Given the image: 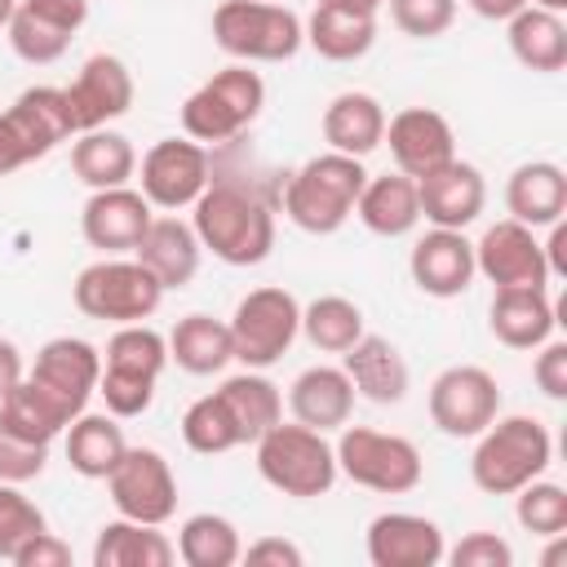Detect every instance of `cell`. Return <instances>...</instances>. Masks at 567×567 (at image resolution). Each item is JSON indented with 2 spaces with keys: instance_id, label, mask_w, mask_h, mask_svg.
<instances>
[{
  "instance_id": "obj_1",
  "label": "cell",
  "mask_w": 567,
  "mask_h": 567,
  "mask_svg": "<svg viewBox=\"0 0 567 567\" xmlns=\"http://www.w3.org/2000/svg\"><path fill=\"white\" fill-rule=\"evenodd\" d=\"M190 226L226 266H261L275 248V213L261 195H252L239 182H208L204 195L190 204Z\"/></svg>"
},
{
  "instance_id": "obj_2",
  "label": "cell",
  "mask_w": 567,
  "mask_h": 567,
  "mask_svg": "<svg viewBox=\"0 0 567 567\" xmlns=\"http://www.w3.org/2000/svg\"><path fill=\"white\" fill-rule=\"evenodd\" d=\"M554 461V439L536 416H496L483 434H474L470 478L487 496H514L523 483L540 478Z\"/></svg>"
},
{
  "instance_id": "obj_3",
  "label": "cell",
  "mask_w": 567,
  "mask_h": 567,
  "mask_svg": "<svg viewBox=\"0 0 567 567\" xmlns=\"http://www.w3.org/2000/svg\"><path fill=\"white\" fill-rule=\"evenodd\" d=\"M363 182H368L363 159L341 155V151L310 155V159L284 182V213H288V221H292L297 230H306V235H337V230L350 221Z\"/></svg>"
},
{
  "instance_id": "obj_4",
  "label": "cell",
  "mask_w": 567,
  "mask_h": 567,
  "mask_svg": "<svg viewBox=\"0 0 567 567\" xmlns=\"http://www.w3.org/2000/svg\"><path fill=\"white\" fill-rule=\"evenodd\" d=\"M252 447H257V474L292 501L328 496L337 483V452L323 430H310L301 421H275Z\"/></svg>"
},
{
  "instance_id": "obj_5",
  "label": "cell",
  "mask_w": 567,
  "mask_h": 567,
  "mask_svg": "<svg viewBox=\"0 0 567 567\" xmlns=\"http://www.w3.org/2000/svg\"><path fill=\"white\" fill-rule=\"evenodd\" d=\"M266 106V80L248 62H230L213 71L186 102H182V133L199 146L239 137Z\"/></svg>"
},
{
  "instance_id": "obj_6",
  "label": "cell",
  "mask_w": 567,
  "mask_h": 567,
  "mask_svg": "<svg viewBox=\"0 0 567 567\" xmlns=\"http://www.w3.org/2000/svg\"><path fill=\"white\" fill-rule=\"evenodd\" d=\"M71 301L80 315L102 323H142L159 310L164 288L133 252H124V257L89 261L71 284Z\"/></svg>"
},
{
  "instance_id": "obj_7",
  "label": "cell",
  "mask_w": 567,
  "mask_h": 567,
  "mask_svg": "<svg viewBox=\"0 0 567 567\" xmlns=\"http://www.w3.org/2000/svg\"><path fill=\"white\" fill-rule=\"evenodd\" d=\"M213 40L235 62H288L306 44L301 18L275 0H221L213 9Z\"/></svg>"
},
{
  "instance_id": "obj_8",
  "label": "cell",
  "mask_w": 567,
  "mask_h": 567,
  "mask_svg": "<svg viewBox=\"0 0 567 567\" xmlns=\"http://www.w3.org/2000/svg\"><path fill=\"white\" fill-rule=\"evenodd\" d=\"M332 452H337V474H346L354 487H368L381 496H403L425 474L421 447L412 439L385 434L372 425H341Z\"/></svg>"
},
{
  "instance_id": "obj_9",
  "label": "cell",
  "mask_w": 567,
  "mask_h": 567,
  "mask_svg": "<svg viewBox=\"0 0 567 567\" xmlns=\"http://www.w3.org/2000/svg\"><path fill=\"white\" fill-rule=\"evenodd\" d=\"M226 323H230V341H235V363L266 372L301 337V301L279 284H266V288L244 292Z\"/></svg>"
},
{
  "instance_id": "obj_10",
  "label": "cell",
  "mask_w": 567,
  "mask_h": 567,
  "mask_svg": "<svg viewBox=\"0 0 567 567\" xmlns=\"http://www.w3.org/2000/svg\"><path fill=\"white\" fill-rule=\"evenodd\" d=\"M430 421L447 439H474L501 416V385L478 363H452L430 381Z\"/></svg>"
},
{
  "instance_id": "obj_11",
  "label": "cell",
  "mask_w": 567,
  "mask_h": 567,
  "mask_svg": "<svg viewBox=\"0 0 567 567\" xmlns=\"http://www.w3.org/2000/svg\"><path fill=\"white\" fill-rule=\"evenodd\" d=\"M102 483H106L120 518L164 527L177 514V478H173V465L164 461V452H155V447H124L120 465Z\"/></svg>"
},
{
  "instance_id": "obj_12",
  "label": "cell",
  "mask_w": 567,
  "mask_h": 567,
  "mask_svg": "<svg viewBox=\"0 0 567 567\" xmlns=\"http://www.w3.org/2000/svg\"><path fill=\"white\" fill-rule=\"evenodd\" d=\"M208 182H213L208 177V151L190 137H159L137 159V190L146 195L151 208H164V213L190 208Z\"/></svg>"
},
{
  "instance_id": "obj_13",
  "label": "cell",
  "mask_w": 567,
  "mask_h": 567,
  "mask_svg": "<svg viewBox=\"0 0 567 567\" xmlns=\"http://www.w3.org/2000/svg\"><path fill=\"white\" fill-rule=\"evenodd\" d=\"M474 270L492 288H549V279H554L545 266V248H540L536 230L514 221V217H505L478 235Z\"/></svg>"
},
{
  "instance_id": "obj_14",
  "label": "cell",
  "mask_w": 567,
  "mask_h": 567,
  "mask_svg": "<svg viewBox=\"0 0 567 567\" xmlns=\"http://www.w3.org/2000/svg\"><path fill=\"white\" fill-rule=\"evenodd\" d=\"M62 93H66L75 133H89V128H106L111 120H120L133 106V93L137 89H133V71L124 66V58L93 53V58L80 62L75 80Z\"/></svg>"
},
{
  "instance_id": "obj_15",
  "label": "cell",
  "mask_w": 567,
  "mask_h": 567,
  "mask_svg": "<svg viewBox=\"0 0 567 567\" xmlns=\"http://www.w3.org/2000/svg\"><path fill=\"white\" fill-rule=\"evenodd\" d=\"M390 159L399 173L408 177H425L434 168H443L447 159H456V133L447 124V115H439L434 106H403L394 115H385V137Z\"/></svg>"
},
{
  "instance_id": "obj_16",
  "label": "cell",
  "mask_w": 567,
  "mask_h": 567,
  "mask_svg": "<svg viewBox=\"0 0 567 567\" xmlns=\"http://www.w3.org/2000/svg\"><path fill=\"white\" fill-rule=\"evenodd\" d=\"M27 377L80 416V412L89 408V399L97 394L102 350H97L93 341H84V337H49V341L35 350V363H31Z\"/></svg>"
},
{
  "instance_id": "obj_17",
  "label": "cell",
  "mask_w": 567,
  "mask_h": 567,
  "mask_svg": "<svg viewBox=\"0 0 567 567\" xmlns=\"http://www.w3.org/2000/svg\"><path fill=\"white\" fill-rule=\"evenodd\" d=\"M151 204L137 186H106L93 190L80 208V235L89 248H97L102 257H124L137 248L142 230L151 226Z\"/></svg>"
},
{
  "instance_id": "obj_18",
  "label": "cell",
  "mask_w": 567,
  "mask_h": 567,
  "mask_svg": "<svg viewBox=\"0 0 567 567\" xmlns=\"http://www.w3.org/2000/svg\"><path fill=\"white\" fill-rule=\"evenodd\" d=\"M363 549H368L372 567H439L447 540L434 518L408 514V509H385L368 523Z\"/></svg>"
},
{
  "instance_id": "obj_19",
  "label": "cell",
  "mask_w": 567,
  "mask_h": 567,
  "mask_svg": "<svg viewBox=\"0 0 567 567\" xmlns=\"http://www.w3.org/2000/svg\"><path fill=\"white\" fill-rule=\"evenodd\" d=\"M408 275L425 297H461L474 284V244L465 239V230H447V226H430L412 252H408Z\"/></svg>"
},
{
  "instance_id": "obj_20",
  "label": "cell",
  "mask_w": 567,
  "mask_h": 567,
  "mask_svg": "<svg viewBox=\"0 0 567 567\" xmlns=\"http://www.w3.org/2000/svg\"><path fill=\"white\" fill-rule=\"evenodd\" d=\"M416 199H421V217L430 226L465 230L478 221V213L487 204V182L470 159H447L443 168L416 177Z\"/></svg>"
},
{
  "instance_id": "obj_21",
  "label": "cell",
  "mask_w": 567,
  "mask_h": 567,
  "mask_svg": "<svg viewBox=\"0 0 567 567\" xmlns=\"http://www.w3.org/2000/svg\"><path fill=\"white\" fill-rule=\"evenodd\" d=\"M133 257L159 279L164 292H173V288H186L199 275L204 244H199V235H195L190 221L164 213V217H151V226L142 230V239L133 248Z\"/></svg>"
},
{
  "instance_id": "obj_22",
  "label": "cell",
  "mask_w": 567,
  "mask_h": 567,
  "mask_svg": "<svg viewBox=\"0 0 567 567\" xmlns=\"http://www.w3.org/2000/svg\"><path fill=\"white\" fill-rule=\"evenodd\" d=\"M341 368L354 385L359 399L368 403H381V408H394L408 399V385H412V372H408V359L403 350L390 341V337H377V332H363L346 354H341Z\"/></svg>"
},
{
  "instance_id": "obj_23",
  "label": "cell",
  "mask_w": 567,
  "mask_h": 567,
  "mask_svg": "<svg viewBox=\"0 0 567 567\" xmlns=\"http://www.w3.org/2000/svg\"><path fill=\"white\" fill-rule=\"evenodd\" d=\"M9 128L18 133L27 159H44L53 146L71 142L75 137V124H71V106H66V93L53 89V84H35V89H22L9 111H4Z\"/></svg>"
},
{
  "instance_id": "obj_24",
  "label": "cell",
  "mask_w": 567,
  "mask_h": 567,
  "mask_svg": "<svg viewBox=\"0 0 567 567\" xmlns=\"http://www.w3.org/2000/svg\"><path fill=\"white\" fill-rule=\"evenodd\" d=\"M354 399L359 394H354L346 368H337V363H315V368L297 372L292 385H288V412H292V421H301L310 430H323V434L328 430H341L350 421Z\"/></svg>"
},
{
  "instance_id": "obj_25",
  "label": "cell",
  "mask_w": 567,
  "mask_h": 567,
  "mask_svg": "<svg viewBox=\"0 0 567 567\" xmlns=\"http://www.w3.org/2000/svg\"><path fill=\"white\" fill-rule=\"evenodd\" d=\"M554 301L549 288H496L487 306V328L509 350H536L554 337Z\"/></svg>"
},
{
  "instance_id": "obj_26",
  "label": "cell",
  "mask_w": 567,
  "mask_h": 567,
  "mask_svg": "<svg viewBox=\"0 0 567 567\" xmlns=\"http://www.w3.org/2000/svg\"><path fill=\"white\" fill-rule=\"evenodd\" d=\"M505 213L532 230L567 213V173L554 159H527L505 177Z\"/></svg>"
},
{
  "instance_id": "obj_27",
  "label": "cell",
  "mask_w": 567,
  "mask_h": 567,
  "mask_svg": "<svg viewBox=\"0 0 567 567\" xmlns=\"http://www.w3.org/2000/svg\"><path fill=\"white\" fill-rule=\"evenodd\" d=\"M354 217L372 230V235H381V239H403V235H412L416 230V221H421V199H416V177H408V173H381V177H372L368 173V182H363V190H359V199H354Z\"/></svg>"
},
{
  "instance_id": "obj_28",
  "label": "cell",
  "mask_w": 567,
  "mask_h": 567,
  "mask_svg": "<svg viewBox=\"0 0 567 567\" xmlns=\"http://www.w3.org/2000/svg\"><path fill=\"white\" fill-rule=\"evenodd\" d=\"M168 363H177L186 377H217L235 363V341H230V323L213 319L204 310L182 315L168 328Z\"/></svg>"
},
{
  "instance_id": "obj_29",
  "label": "cell",
  "mask_w": 567,
  "mask_h": 567,
  "mask_svg": "<svg viewBox=\"0 0 567 567\" xmlns=\"http://www.w3.org/2000/svg\"><path fill=\"white\" fill-rule=\"evenodd\" d=\"M319 128H323L328 151H341V155L363 159V155H372V151L381 146V137H385V106H381L372 93H363V89H346V93H337V97L323 106Z\"/></svg>"
},
{
  "instance_id": "obj_30",
  "label": "cell",
  "mask_w": 567,
  "mask_h": 567,
  "mask_svg": "<svg viewBox=\"0 0 567 567\" xmlns=\"http://www.w3.org/2000/svg\"><path fill=\"white\" fill-rule=\"evenodd\" d=\"M505 40L518 66L536 71V75H558L567 66V22L554 9H518L505 22Z\"/></svg>"
},
{
  "instance_id": "obj_31",
  "label": "cell",
  "mask_w": 567,
  "mask_h": 567,
  "mask_svg": "<svg viewBox=\"0 0 567 567\" xmlns=\"http://www.w3.org/2000/svg\"><path fill=\"white\" fill-rule=\"evenodd\" d=\"M62 447H66V465H71L80 478H106V474L120 465L128 439H124L120 416H111V412H89V408H84V412L62 430Z\"/></svg>"
},
{
  "instance_id": "obj_32",
  "label": "cell",
  "mask_w": 567,
  "mask_h": 567,
  "mask_svg": "<svg viewBox=\"0 0 567 567\" xmlns=\"http://www.w3.org/2000/svg\"><path fill=\"white\" fill-rule=\"evenodd\" d=\"M71 173L89 190L128 186L137 177V151L115 128H89V133H75V142H71Z\"/></svg>"
},
{
  "instance_id": "obj_33",
  "label": "cell",
  "mask_w": 567,
  "mask_h": 567,
  "mask_svg": "<svg viewBox=\"0 0 567 567\" xmlns=\"http://www.w3.org/2000/svg\"><path fill=\"white\" fill-rule=\"evenodd\" d=\"M173 558L177 549L155 523L111 518L97 527L93 540V567H168Z\"/></svg>"
},
{
  "instance_id": "obj_34",
  "label": "cell",
  "mask_w": 567,
  "mask_h": 567,
  "mask_svg": "<svg viewBox=\"0 0 567 567\" xmlns=\"http://www.w3.org/2000/svg\"><path fill=\"white\" fill-rule=\"evenodd\" d=\"M217 394H221L226 412L235 416L244 443H257L275 421H284V394L261 368H244V372L226 377L217 385Z\"/></svg>"
},
{
  "instance_id": "obj_35",
  "label": "cell",
  "mask_w": 567,
  "mask_h": 567,
  "mask_svg": "<svg viewBox=\"0 0 567 567\" xmlns=\"http://www.w3.org/2000/svg\"><path fill=\"white\" fill-rule=\"evenodd\" d=\"M301 31H306V44L328 62H359L377 44L372 13H346V9H323V4L310 9Z\"/></svg>"
},
{
  "instance_id": "obj_36",
  "label": "cell",
  "mask_w": 567,
  "mask_h": 567,
  "mask_svg": "<svg viewBox=\"0 0 567 567\" xmlns=\"http://www.w3.org/2000/svg\"><path fill=\"white\" fill-rule=\"evenodd\" d=\"M71 421H75V412L66 403H58L49 390H40L31 377H22L0 399V425H9L22 439H35V443H53Z\"/></svg>"
},
{
  "instance_id": "obj_37",
  "label": "cell",
  "mask_w": 567,
  "mask_h": 567,
  "mask_svg": "<svg viewBox=\"0 0 567 567\" xmlns=\"http://www.w3.org/2000/svg\"><path fill=\"white\" fill-rule=\"evenodd\" d=\"M173 549L186 567H235L239 554H244V540H239V527L226 514L204 509V514H190L177 527Z\"/></svg>"
},
{
  "instance_id": "obj_38",
  "label": "cell",
  "mask_w": 567,
  "mask_h": 567,
  "mask_svg": "<svg viewBox=\"0 0 567 567\" xmlns=\"http://www.w3.org/2000/svg\"><path fill=\"white\" fill-rule=\"evenodd\" d=\"M363 332L368 328H363L359 301H350L341 292H323V297H315V301L301 306V337L319 354H346Z\"/></svg>"
},
{
  "instance_id": "obj_39",
  "label": "cell",
  "mask_w": 567,
  "mask_h": 567,
  "mask_svg": "<svg viewBox=\"0 0 567 567\" xmlns=\"http://www.w3.org/2000/svg\"><path fill=\"white\" fill-rule=\"evenodd\" d=\"M164 368H168V337L164 332H155L146 319L142 323H115V332L106 337V350H102V372L159 381Z\"/></svg>"
},
{
  "instance_id": "obj_40",
  "label": "cell",
  "mask_w": 567,
  "mask_h": 567,
  "mask_svg": "<svg viewBox=\"0 0 567 567\" xmlns=\"http://www.w3.org/2000/svg\"><path fill=\"white\" fill-rule=\"evenodd\" d=\"M182 443H186L190 452H199V456H221V452H230V447L244 443V439H239V425H235V416L226 412V403H221L217 390H213V394H199V399L182 412Z\"/></svg>"
},
{
  "instance_id": "obj_41",
  "label": "cell",
  "mask_w": 567,
  "mask_h": 567,
  "mask_svg": "<svg viewBox=\"0 0 567 567\" xmlns=\"http://www.w3.org/2000/svg\"><path fill=\"white\" fill-rule=\"evenodd\" d=\"M514 518L532 536H558L567 532V492L558 483L532 478L514 492Z\"/></svg>"
},
{
  "instance_id": "obj_42",
  "label": "cell",
  "mask_w": 567,
  "mask_h": 567,
  "mask_svg": "<svg viewBox=\"0 0 567 567\" xmlns=\"http://www.w3.org/2000/svg\"><path fill=\"white\" fill-rule=\"evenodd\" d=\"M4 31H9V49H13L22 62H31V66H49V62H58V58L71 49V40H75V35L49 27L44 18L27 13L22 4L13 9V18H9Z\"/></svg>"
},
{
  "instance_id": "obj_43",
  "label": "cell",
  "mask_w": 567,
  "mask_h": 567,
  "mask_svg": "<svg viewBox=\"0 0 567 567\" xmlns=\"http://www.w3.org/2000/svg\"><path fill=\"white\" fill-rule=\"evenodd\" d=\"M44 509L22 492V483H0V558L9 563L35 532H44Z\"/></svg>"
},
{
  "instance_id": "obj_44",
  "label": "cell",
  "mask_w": 567,
  "mask_h": 567,
  "mask_svg": "<svg viewBox=\"0 0 567 567\" xmlns=\"http://www.w3.org/2000/svg\"><path fill=\"white\" fill-rule=\"evenodd\" d=\"M390 22L412 40H434L456 22V0H385Z\"/></svg>"
},
{
  "instance_id": "obj_45",
  "label": "cell",
  "mask_w": 567,
  "mask_h": 567,
  "mask_svg": "<svg viewBox=\"0 0 567 567\" xmlns=\"http://www.w3.org/2000/svg\"><path fill=\"white\" fill-rule=\"evenodd\" d=\"M49 465V443L22 439L9 425H0V483H31Z\"/></svg>"
},
{
  "instance_id": "obj_46",
  "label": "cell",
  "mask_w": 567,
  "mask_h": 567,
  "mask_svg": "<svg viewBox=\"0 0 567 567\" xmlns=\"http://www.w3.org/2000/svg\"><path fill=\"white\" fill-rule=\"evenodd\" d=\"M443 558H447L452 567H509V563H514V549H509V540L496 536V532H470V536H461L452 549H443Z\"/></svg>"
},
{
  "instance_id": "obj_47",
  "label": "cell",
  "mask_w": 567,
  "mask_h": 567,
  "mask_svg": "<svg viewBox=\"0 0 567 567\" xmlns=\"http://www.w3.org/2000/svg\"><path fill=\"white\" fill-rule=\"evenodd\" d=\"M532 381L545 399H567V341H540L536 346V363H532Z\"/></svg>"
},
{
  "instance_id": "obj_48",
  "label": "cell",
  "mask_w": 567,
  "mask_h": 567,
  "mask_svg": "<svg viewBox=\"0 0 567 567\" xmlns=\"http://www.w3.org/2000/svg\"><path fill=\"white\" fill-rule=\"evenodd\" d=\"M9 563H13V567H71V545L44 527V532H35Z\"/></svg>"
},
{
  "instance_id": "obj_49",
  "label": "cell",
  "mask_w": 567,
  "mask_h": 567,
  "mask_svg": "<svg viewBox=\"0 0 567 567\" xmlns=\"http://www.w3.org/2000/svg\"><path fill=\"white\" fill-rule=\"evenodd\" d=\"M27 13H35V18H44L49 27H58V31H66V35H75L84 22H89V0H18Z\"/></svg>"
},
{
  "instance_id": "obj_50",
  "label": "cell",
  "mask_w": 567,
  "mask_h": 567,
  "mask_svg": "<svg viewBox=\"0 0 567 567\" xmlns=\"http://www.w3.org/2000/svg\"><path fill=\"white\" fill-rule=\"evenodd\" d=\"M239 558L252 563V567H301V563H306L301 545H292V540H284V536H261V540L244 545Z\"/></svg>"
},
{
  "instance_id": "obj_51",
  "label": "cell",
  "mask_w": 567,
  "mask_h": 567,
  "mask_svg": "<svg viewBox=\"0 0 567 567\" xmlns=\"http://www.w3.org/2000/svg\"><path fill=\"white\" fill-rule=\"evenodd\" d=\"M22 164H31V159H27V151H22V142H18V133L9 128V120H4V111H0V177H9V173H18Z\"/></svg>"
},
{
  "instance_id": "obj_52",
  "label": "cell",
  "mask_w": 567,
  "mask_h": 567,
  "mask_svg": "<svg viewBox=\"0 0 567 567\" xmlns=\"http://www.w3.org/2000/svg\"><path fill=\"white\" fill-rule=\"evenodd\" d=\"M22 377H27V368H22V350H18L9 337H0V399H4Z\"/></svg>"
},
{
  "instance_id": "obj_53",
  "label": "cell",
  "mask_w": 567,
  "mask_h": 567,
  "mask_svg": "<svg viewBox=\"0 0 567 567\" xmlns=\"http://www.w3.org/2000/svg\"><path fill=\"white\" fill-rule=\"evenodd\" d=\"M540 248H545V266H549V275H567V226H563V217L549 226V239H545Z\"/></svg>"
},
{
  "instance_id": "obj_54",
  "label": "cell",
  "mask_w": 567,
  "mask_h": 567,
  "mask_svg": "<svg viewBox=\"0 0 567 567\" xmlns=\"http://www.w3.org/2000/svg\"><path fill=\"white\" fill-rule=\"evenodd\" d=\"M478 18H487V22H509L518 9H527L532 0H465Z\"/></svg>"
},
{
  "instance_id": "obj_55",
  "label": "cell",
  "mask_w": 567,
  "mask_h": 567,
  "mask_svg": "<svg viewBox=\"0 0 567 567\" xmlns=\"http://www.w3.org/2000/svg\"><path fill=\"white\" fill-rule=\"evenodd\" d=\"M315 4H323V9H346V13H372V18H377V9H381L385 0H315Z\"/></svg>"
},
{
  "instance_id": "obj_56",
  "label": "cell",
  "mask_w": 567,
  "mask_h": 567,
  "mask_svg": "<svg viewBox=\"0 0 567 567\" xmlns=\"http://www.w3.org/2000/svg\"><path fill=\"white\" fill-rule=\"evenodd\" d=\"M13 9H18V0H0V27H9V18H13Z\"/></svg>"
}]
</instances>
